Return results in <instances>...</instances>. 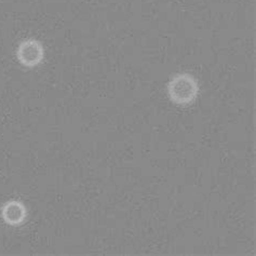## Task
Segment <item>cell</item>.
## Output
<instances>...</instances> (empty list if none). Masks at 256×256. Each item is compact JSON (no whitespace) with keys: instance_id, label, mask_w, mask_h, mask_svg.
<instances>
[{"instance_id":"obj_3","label":"cell","mask_w":256,"mask_h":256,"mask_svg":"<svg viewBox=\"0 0 256 256\" xmlns=\"http://www.w3.org/2000/svg\"><path fill=\"white\" fill-rule=\"evenodd\" d=\"M2 216L10 226H18L23 224L28 218V210L25 206L18 200H11L2 206Z\"/></svg>"},{"instance_id":"obj_1","label":"cell","mask_w":256,"mask_h":256,"mask_svg":"<svg viewBox=\"0 0 256 256\" xmlns=\"http://www.w3.org/2000/svg\"><path fill=\"white\" fill-rule=\"evenodd\" d=\"M199 84L190 74H178L168 84V96L171 102L178 106H187L199 96Z\"/></svg>"},{"instance_id":"obj_2","label":"cell","mask_w":256,"mask_h":256,"mask_svg":"<svg viewBox=\"0 0 256 256\" xmlns=\"http://www.w3.org/2000/svg\"><path fill=\"white\" fill-rule=\"evenodd\" d=\"M16 56L20 64L28 68H32L42 63L44 58V48L38 40L28 39L18 46Z\"/></svg>"}]
</instances>
